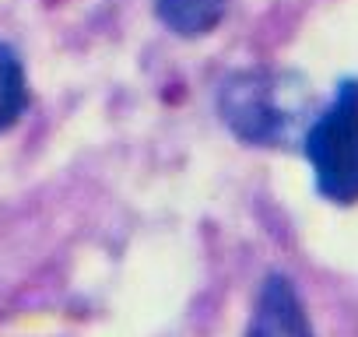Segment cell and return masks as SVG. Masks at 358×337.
Wrapping results in <instances>:
<instances>
[{
  "instance_id": "1",
  "label": "cell",
  "mask_w": 358,
  "mask_h": 337,
  "mask_svg": "<svg viewBox=\"0 0 358 337\" xmlns=\"http://www.w3.org/2000/svg\"><path fill=\"white\" fill-rule=\"evenodd\" d=\"M302 155L323 201L358 204V78H344L334 99L309 120Z\"/></svg>"
},
{
  "instance_id": "2",
  "label": "cell",
  "mask_w": 358,
  "mask_h": 337,
  "mask_svg": "<svg viewBox=\"0 0 358 337\" xmlns=\"http://www.w3.org/2000/svg\"><path fill=\"white\" fill-rule=\"evenodd\" d=\"M222 120L250 144L278 148L292 137V127L299 123V102H292V88H285V78L250 71L236 74L229 85H222Z\"/></svg>"
},
{
  "instance_id": "3",
  "label": "cell",
  "mask_w": 358,
  "mask_h": 337,
  "mask_svg": "<svg viewBox=\"0 0 358 337\" xmlns=\"http://www.w3.org/2000/svg\"><path fill=\"white\" fill-rule=\"evenodd\" d=\"M246 337H316L309 313L288 278L271 274L264 281Z\"/></svg>"
},
{
  "instance_id": "4",
  "label": "cell",
  "mask_w": 358,
  "mask_h": 337,
  "mask_svg": "<svg viewBox=\"0 0 358 337\" xmlns=\"http://www.w3.org/2000/svg\"><path fill=\"white\" fill-rule=\"evenodd\" d=\"M225 11H229V0H155L158 22L183 39L211 36L222 25Z\"/></svg>"
},
{
  "instance_id": "5",
  "label": "cell",
  "mask_w": 358,
  "mask_h": 337,
  "mask_svg": "<svg viewBox=\"0 0 358 337\" xmlns=\"http://www.w3.org/2000/svg\"><path fill=\"white\" fill-rule=\"evenodd\" d=\"M25 106H29V81L22 57L8 43H0V134L18 123Z\"/></svg>"
}]
</instances>
